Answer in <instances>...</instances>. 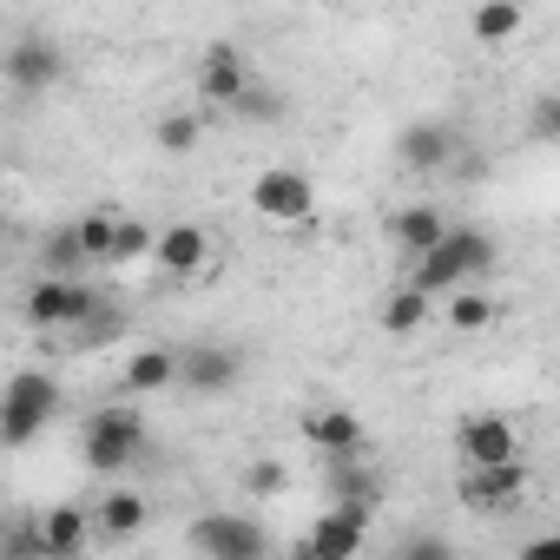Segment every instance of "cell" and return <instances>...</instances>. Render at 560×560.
<instances>
[{
  "instance_id": "6",
  "label": "cell",
  "mask_w": 560,
  "mask_h": 560,
  "mask_svg": "<svg viewBox=\"0 0 560 560\" xmlns=\"http://www.w3.org/2000/svg\"><path fill=\"white\" fill-rule=\"evenodd\" d=\"M370 521H376V508H363V501H330V508L304 527V553H311V560H357V553L370 547Z\"/></svg>"
},
{
  "instance_id": "26",
  "label": "cell",
  "mask_w": 560,
  "mask_h": 560,
  "mask_svg": "<svg viewBox=\"0 0 560 560\" xmlns=\"http://www.w3.org/2000/svg\"><path fill=\"white\" fill-rule=\"evenodd\" d=\"M231 113H237V119H257V126H270V119H284V100H277L270 86H257V80H250V86L237 93V106H231Z\"/></svg>"
},
{
  "instance_id": "2",
  "label": "cell",
  "mask_w": 560,
  "mask_h": 560,
  "mask_svg": "<svg viewBox=\"0 0 560 560\" xmlns=\"http://www.w3.org/2000/svg\"><path fill=\"white\" fill-rule=\"evenodd\" d=\"M80 455L93 475H126L145 455V409L139 402H100L80 429Z\"/></svg>"
},
{
  "instance_id": "14",
  "label": "cell",
  "mask_w": 560,
  "mask_h": 560,
  "mask_svg": "<svg viewBox=\"0 0 560 560\" xmlns=\"http://www.w3.org/2000/svg\"><path fill=\"white\" fill-rule=\"evenodd\" d=\"M455 126H442V119H416V126H402V139H396V165L402 172H442V165H455Z\"/></svg>"
},
{
  "instance_id": "1",
  "label": "cell",
  "mask_w": 560,
  "mask_h": 560,
  "mask_svg": "<svg viewBox=\"0 0 560 560\" xmlns=\"http://www.w3.org/2000/svg\"><path fill=\"white\" fill-rule=\"evenodd\" d=\"M494 257H501V250H494L488 231H475V224H448L422 257H409V284H416L422 298H448V291L475 284V277H488Z\"/></svg>"
},
{
  "instance_id": "17",
  "label": "cell",
  "mask_w": 560,
  "mask_h": 560,
  "mask_svg": "<svg viewBox=\"0 0 560 560\" xmlns=\"http://www.w3.org/2000/svg\"><path fill=\"white\" fill-rule=\"evenodd\" d=\"M521 27H527V8H521V0H481V8L468 14V40L488 47V54H508V47L521 40Z\"/></svg>"
},
{
  "instance_id": "18",
  "label": "cell",
  "mask_w": 560,
  "mask_h": 560,
  "mask_svg": "<svg viewBox=\"0 0 560 560\" xmlns=\"http://www.w3.org/2000/svg\"><path fill=\"white\" fill-rule=\"evenodd\" d=\"M429 317H435V298H422L409 277H402V284H396L383 304H376V330H383V337H416Z\"/></svg>"
},
{
  "instance_id": "9",
  "label": "cell",
  "mask_w": 560,
  "mask_h": 560,
  "mask_svg": "<svg viewBox=\"0 0 560 560\" xmlns=\"http://www.w3.org/2000/svg\"><path fill=\"white\" fill-rule=\"evenodd\" d=\"M185 547L191 553H211V560H264L270 553V534L250 514H205V521L185 527Z\"/></svg>"
},
{
  "instance_id": "3",
  "label": "cell",
  "mask_w": 560,
  "mask_h": 560,
  "mask_svg": "<svg viewBox=\"0 0 560 560\" xmlns=\"http://www.w3.org/2000/svg\"><path fill=\"white\" fill-rule=\"evenodd\" d=\"M100 291L93 284H80V277H67V270H40L34 284H27V298H21V317L34 324V330H80V324H93L100 317Z\"/></svg>"
},
{
  "instance_id": "22",
  "label": "cell",
  "mask_w": 560,
  "mask_h": 560,
  "mask_svg": "<svg viewBox=\"0 0 560 560\" xmlns=\"http://www.w3.org/2000/svg\"><path fill=\"white\" fill-rule=\"evenodd\" d=\"M0 402H14V409H34V416H60V383L47 370H14L8 383H0Z\"/></svg>"
},
{
  "instance_id": "25",
  "label": "cell",
  "mask_w": 560,
  "mask_h": 560,
  "mask_svg": "<svg viewBox=\"0 0 560 560\" xmlns=\"http://www.w3.org/2000/svg\"><path fill=\"white\" fill-rule=\"evenodd\" d=\"M152 145H159L165 159H191V152L205 145V119H198V113H165V119L152 126Z\"/></svg>"
},
{
  "instance_id": "24",
  "label": "cell",
  "mask_w": 560,
  "mask_h": 560,
  "mask_svg": "<svg viewBox=\"0 0 560 560\" xmlns=\"http://www.w3.org/2000/svg\"><path fill=\"white\" fill-rule=\"evenodd\" d=\"M152 237H159V224H145V218H113L106 264H113V270H126V264H145V257H152Z\"/></svg>"
},
{
  "instance_id": "15",
  "label": "cell",
  "mask_w": 560,
  "mask_h": 560,
  "mask_svg": "<svg viewBox=\"0 0 560 560\" xmlns=\"http://www.w3.org/2000/svg\"><path fill=\"white\" fill-rule=\"evenodd\" d=\"M34 534H40V553H47V560H73V553H86V540H93V508H80V501L40 508Z\"/></svg>"
},
{
  "instance_id": "20",
  "label": "cell",
  "mask_w": 560,
  "mask_h": 560,
  "mask_svg": "<svg viewBox=\"0 0 560 560\" xmlns=\"http://www.w3.org/2000/svg\"><path fill=\"white\" fill-rule=\"evenodd\" d=\"M172 383H178V350L139 343V350L126 357V396H159V389H172Z\"/></svg>"
},
{
  "instance_id": "4",
  "label": "cell",
  "mask_w": 560,
  "mask_h": 560,
  "mask_svg": "<svg viewBox=\"0 0 560 560\" xmlns=\"http://www.w3.org/2000/svg\"><path fill=\"white\" fill-rule=\"evenodd\" d=\"M527 488H534V475H527V455H514V462H468L462 475H455V501L468 508V514H514L521 501H527Z\"/></svg>"
},
{
  "instance_id": "19",
  "label": "cell",
  "mask_w": 560,
  "mask_h": 560,
  "mask_svg": "<svg viewBox=\"0 0 560 560\" xmlns=\"http://www.w3.org/2000/svg\"><path fill=\"white\" fill-rule=\"evenodd\" d=\"M442 231H448V211H442V205H402V211L389 218V244H396L402 257H422Z\"/></svg>"
},
{
  "instance_id": "7",
  "label": "cell",
  "mask_w": 560,
  "mask_h": 560,
  "mask_svg": "<svg viewBox=\"0 0 560 560\" xmlns=\"http://www.w3.org/2000/svg\"><path fill=\"white\" fill-rule=\"evenodd\" d=\"M298 435H304V448L324 455V462L370 448V429H363V416H357L350 402H311V409L298 416Z\"/></svg>"
},
{
  "instance_id": "27",
  "label": "cell",
  "mask_w": 560,
  "mask_h": 560,
  "mask_svg": "<svg viewBox=\"0 0 560 560\" xmlns=\"http://www.w3.org/2000/svg\"><path fill=\"white\" fill-rule=\"evenodd\" d=\"M553 126H560V100L547 93V100L534 106V139H553Z\"/></svg>"
},
{
  "instance_id": "13",
  "label": "cell",
  "mask_w": 560,
  "mask_h": 560,
  "mask_svg": "<svg viewBox=\"0 0 560 560\" xmlns=\"http://www.w3.org/2000/svg\"><path fill=\"white\" fill-rule=\"evenodd\" d=\"M237 376H244L237 350H224V343H191V350L178 357V383H172V389H191V396H224V389H237Z\"/></svg>"
},
{
  "instance_id": "11",
  "label": "cell",
  "mask_w": 560,
  "mask_h": 560,
  "mask_svg": "<svg viewBox=\"0 0 560 560\" xmlns=\"http://www.w3.org/2000/svg\"><path fill=\"white\" fill-rule=\"evenodd\" d=\"M244 86H250V60H244V47H231V40H211V47L198 54V67H191V93H198V106H211V113H231Z\"/></svg>"
},
{
  "instance_id": "10",
  "label": "cell",
  "mask_w": 560,
  "mask_h": 560,
  "mask_svg": "<svg viewBox=\"0 0 560 560\" xmlns=\"http://www.w3.org/2000/svg\"><path fill=\"white\" fill-rule=\"evenodd\" d=\"M0 80L14 93H47V86L67 80V47L54 34H21L8 54H0Z\"/></svg>"
},
{
  "instance_id": "16",
  "label": "cell",
  "mask_w": 560,
  "mask_h": 560,
  "mask_svg": "<svg viewBox=\"0 0 560 560\" xmlns=\"http://www.w3.org/2000/svg\"><path fill=\"white\" fill-rule=\"evenodd\" d=\"M145 521H152V501L139 494V488H106L100 501H93V534H106V540H132V534H145Z\"/></svg>"
},
{
  "instance_id": "21",
  "label": "cell",
  "mask_w": 560,
  "mask_h": 560,
  "mask_svg": "<svg viewBox=\"0 0 560 560\" xmlns=\"http://www.w3.org/2000/svg\"><path fill=\"white\" fill-rule=\"evenodd\" d=\"M442 304V324L455 330V337H481L494 317H501V304L488 298V291H475V284H462V291H448V298H435Z\"/></svg>"
},
{
  "instance_id": "8",
  "label": "cell",
  "mask_w": 560,
  "mask_h": 560,
  "mask_svg": "<svg viewBox=\"0 0 560 560\" xmlns=\"http://www.w3.org/2000/svg\"><path fill=\"white\" fill-rule=\"evenodd\" d=\"M514 455H527L514 416H501V409H468V416L455 422V462H462V468H468V462H514Z\"/></svg>"
},
{
  "instance_id": "12",
  "label": "cell",
  "mask_w": 560,
  "mask_h": 560,
  "mask_svg": "<svg viewBox=\"0 0 560 560\" xmlns=\"http://www.w3.org/2000/svg\"><path fill=\"white\" fill-rule=\"evenodd\" d=\"M152 264L172 277V284H191V277L211 264V231H205V224H191V218L159 224V237H152Z\"/></svg>"
},
{
  "instance_id": "23",
  "label": "cell",
  "mask_w": 560,
  "mask_h": 560,
  "mask_svg": "<svg viewBox=\"0 0 560 560\" xmlns=\"http://www.w3.org/2000/svg\"><path fill=\"white\" fill-rule=\"evenodd\" d=\"M291 462H277V455H250L244 462V475H237V488H244V501H277V494H291Z\"/></svg>"
},
{
  "instance_id": "5",
  "label": "cell",
  "mask_w": 560,
  "mask_h": 560,
  "mask_svg": "<svg viewBox=\"0 0 560 560\" xmlns=\"http://www.w3.org/2000/svg\"><path fill=\"white\" fill-rule=\"evenodd\" d=\"M244 205H250L264 224L298 231V224H311V211H317V185H311V172H298V165H264V172L244 185Z\"/></svg>"
},
{
  "instance_id": "28",
  "label": "cell",
  "mask_w": 560,
  "mask_h": 560,
  "mask_svg": "<svg viewBox=\"0 0 560 560\" xmlns=\"http://www.w3.org/2000/svg\"><path fill=\"white\" fill-rule=\"evenodd\" d=\"M448 553V540H435V534H422V540H402V560H442Z\"/></svg>"
}]
</instances>
